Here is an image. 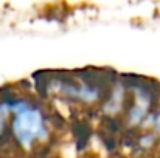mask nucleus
<instances>
[{"instance_id": "f257e3e1", "label": "nucleus", "mask_w": 160, "mask_h": 158, "mask_svg": "<svg viewBox=\"0 0 160 158\" xmlns=\"http://www.w3.org/2000/svg\"><path fill=\"white\" fill-rule=\"evenodd\" d=\"M2 104L5 108H11L14 113L11 121V132L20 146L31 147L38 141L47 140V115H44L39 107L19 96H11L9 99L2 101Z\"/></svg>"}, {"instance_id": "f03ea898", "label": "nucleus", "mask_w": 160, "mask_h": 158, "mask_svg": "<svg viewBox=\"0 0 160 158\" xmlns=\"http://www.w3.org/2000/svg\"><path fill=\"white\" fill-rule=\"evenodd\" d=\"M152 124H154V130H156V135L157 138H160V110H157L152 116Z\"/></svg>"}, {"instance_id": "7ed1b4c3", "label": "nucleus", "mask_w": 160, "mask_h": 158, "mask_svg": "<svg viewBox=\"0 0 160 158\" xmlns=\"http://www.w3.org/2000/svg\"><path fill=\"white\" fill-rule=\"evenodd\" d=\"M5 122H6V112L3 104L0 103V135L5 132Z\"/></svg>"}]
</instances>
